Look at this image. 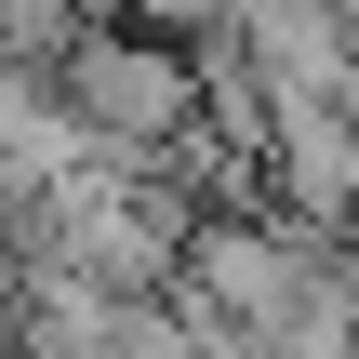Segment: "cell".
<instances>
[{"instance_id":"cell-1","label":"cell","mask_w":359,"mask_h":359,"mask_svg":"<svg viewBox=\"0 0 359 359\" xmlns=\"http://www.w3.org/2000/svg\"><path fill=\"white\" fill-rule=\"evenodd\" d=\"M53 93H67V120H80L93 147H120V160H147L173 120H200L187 40H147L133 13H80L67 53H53Z\"/></svg>"},{"instance_id":"cell-2","label":"cell","mask_w":359,"mask_h":359,"mask_svg":"<svg viewBox=\"0 0 359 359\" xmlns=\"http://www.w3.org/2000/svg\"><path fill=\"white\" fill-rule=\"evenodd\" d=\"M213 27H226L240 80L266 93V120L280 107H346V0H240Z\"/></svg>"},{"instance_id":"cell-3","label":"cell","mask_w":359,"mask_h":359,"mask_svg":"<svg viewBox=\"0 0 359 359\" xmlns=\"http://www.w3.org/2000/svg\"><path fill=\"white\" fill-rule=\"evenodd\" d=\"M253 187H266L293 226H333V240H346V213H359V133H346V107H280L266 147H253Z\"/></svg>"}]
</instances>
